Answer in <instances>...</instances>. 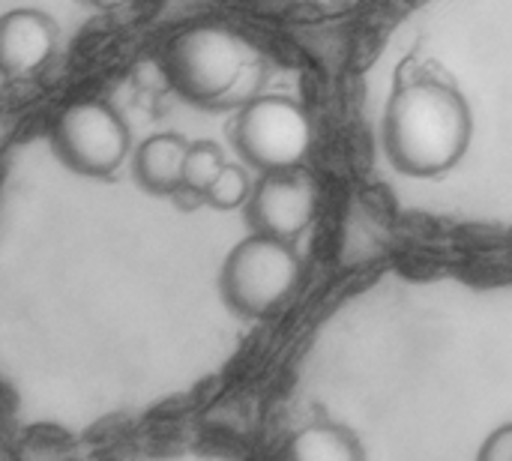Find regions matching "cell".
<instances>
[{"label": "cell", "mask_w": 512, "mask_h": 461, "mask_svg": "<svg viewBox=\"0 0 512 461\" xmlns=\"http://www.w3.org/2000/svg\"><path fill=\"white\" fill-rule=\"evenodd\" d=\"M471 108L465 96L438 78L399 84L384 117L390 162L411 177L450 171L471 144Z\"/></svg>", "instance_id": "6da1fadb"}, {"label": "cell", "mask_w": 512, "mask_h": 461, "mask_svg": "<svg viewBox=\"0 0 512 461\" xmlns=\"http://www.w3.org/2000/svg\"><path fill=\"white\" fill-rule=\"evenodd\" d=\"M300 255L291 240L270 234H252L231 249L222 267V297L246 318H264L273 312L300 279Z\"/></svg>", "instance_id": "7a4b0ae2"}, {"label": "cell", "mask_w": 512, "mask_h": 461, "mask_svg": "<svg viewBox=\"0 0 512 461\" xmlns=\"http://www.w3.org/2000/svg\"><path fill=\"white\" fill-rule=\"evenodd\" d=\"M249 54L252 48L234 30L222 24H201L183 30L168 45L165 72L186 99L210 105L237 84Z\"/></svg>", "instance_id": "3957f363"}, {"label": "cell", "mask_w": 512, "mask_h": 461, "mask_svg": "<svg viewBox=\"0 0 512 461\" xmlns=\"http://www.w3.org/2000/svg\"><path fill=\"white\" fill-rule=\"evenodd\" d=\"M234 141L261 171L297 168L312 144V126L303 108L282 96H261L237 117Z\"/></svg>", "instance_id": "277c9868"}, {"label": "cell", "mask_w": 512, "mask_h": 461, "mask_svg": "<svg viewBox=\"0 0 512 461\" xmlns=\"http://www.w3.org/2000/svg\"><path fill=\"white\" fill-rule=\"evenodd\" d=\"M54 150L84 177H108L129 150V129L105 102H75L54 123Z\"/></svg>", "instance_id": "5b68a950"}, {"label": "cell", "mask_w": 512, "mask_h": 461, "mask_svg": "<svg viewBox=\"0 0 512 461\" xmlns=\"http://www.w3.org/2000/svg\"><path fill=\"white\" fill-rule=\"evenodd\" d=\"M246 216L258 234L297 240L315 216V183L306 171L279 168L264 171L246 204Z\"/></svg>", "instance_id": "8992f818"}, {"label": "cell", "mask_w": 512, "mask_h": 461, "mask_svg": "<svg viewBox=\"0 0 512 461\" xmlns=\"http://www.w3.org/2000/svg\"><path fill=\"white\" fill-rule=\"evenodd\" d=\"M57 21L39 9H12L0 18V66L6 75H30L57 48Z\"/></svg>", "instance_id": "52a82bcc"}, {"label": "cell", "mask_w": 512, "mask_h": 461, "mask_svg": "<svg viewBox=\"0 0 512 461\" xmlns=\"http://www.w3.org/2000/svg\"><path fill=\"white\" fill-rule=\"evenodd\" d=\"M186 156H189L186 138H180L174 132L153 135L135 153V177L144 189H150L156 195H168L177 186H183Z\"/></svg>", "instance_id": "ba28073f"}, {"label": "cell", "mask_w": 512, "mask_h": 461, "mask_svg": "<svg viewBox=\"0 0 512 461\" xmlns=\"http://www.w3.org/2000/svg\"><path fill=\"white\" fill-rule=\"evenodd\" d=\"M285 456L297 461H360L363 450L342 426H309L285 447Z\"/></svg>", "instance_id": "9c48e42d"}, {"label": "cell", "mask_w": 512, "mask_h": 461, "mask_svg": "<svg viewBox=\"0 0 512 461\" xmlns=\"http://www.w3.org/2000/svg\"><path fill=\"white\" fill-rule=\"evenodd\" d=\"M222 168H225L222 150L213 141H198V144L189 147L186 171H183V186L198 192V195H207V189L216 183Z\"/></svg>", "instance_id": "30bf717a"}, {"label": "cell", "mask_w": 512, "mask_h": 461, "mask_svg": "<svg viewBox=\"0 0 512 461\" xmlns=\"http://www.w3.org/2000/svg\"><path fill=\"white\" fill-rule=\"evenodd\" d=\"M252 198V189H249V180L240 168L234 165H225L222 174L216 177V183L207 189V201L219 210H234L240 204H249Z\"/></svg>", "instance_id": "8fae6325"}, {"label": "cell", "mask_w": 512, "mask_h": 461, "mask_svg": "<svg viewBox=\"0 0 512 461\" xmlns=\"http://www.w3.org/2000/svg\"><path fill=\"white\" fill-rule=\"evenodd\" d=\"M480 459L512 461V423L510 426H504V429H498V432L486 441V447L480 450Z\"/></svg>", "instance_id": "7c38bea8"}, {"label": "cell", "mask_w": 512, "mask_h": 461, "mask_svg": "<svg viewBox=\"0 0 512 461\" xmlns=\"http://www.w3.org/2000/svg\"><path fill=\"white\" fill-rule=\"evenodd\" d=\"M84 3H90V6H96V9H120V6H126V3H132V0H84Z\"/></svg>", "instance_id": "4fadbf2b"}]
</instances>
